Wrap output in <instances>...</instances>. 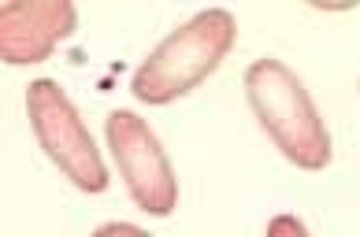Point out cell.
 Segmentation results:
<instances>
[{"label":"cell","instance_id":"1","mask_svg":"<svg viewBox=\"0 0 360 237\" xmlns=\"http://www.w3.org/2000/svg\"><path fill=\"white\" fill-rule=\"evenodd\" d=\"M234 34L238 22L231 11H197L190 22H182L175 34L149 52V60L141 63L134 82H130V93L141 104H171L186 97L223 63V56L234 45Z\"/></svg>","mask_w":360,"mask_h":237},{"label":"cell","instance_id":"2","mask_svg":"<svg viewBox=\"0 0 360 237\" xmlns=\"http://www.w3.org/2000/svg\"><path fill=\"white\" fill-rule=\"evenodd\" d=\"M245 93L260 126L268 130V137L283 149L290 163H297L304 170H323L330 163L335 149H330V134L323 118L316 115V104L309 97V89L301 86V78L283 60L264 56L257 63H249Z\"/></svg>","mask_w":360,"mask_h":237},{"label":"cell","instance_id":"3","mask_svg":"<svg viewBox=\"0 0 360 237\" xmlns=\"http://www.w3.org/2000/svg\"><path fill=\"white\" fill-rule=\"evenodd\" d=\"M26 115H30L34 137L45 149V156L82 193H104L108 189V167H104L89 130L82 126L71 97L52 78H34L26 86Z\"/></svg>","mask_w":360,"mask_h":237},{"label":"cell","instance_id":"4","mask_svg":"<svg viewBox=\"0 0 360 237\" xmlns=\"http://www.w3.org/2000/svg\"><path fill=\"white\" fill-rule=\"evenodd\" d=\"M104 134H108V149H112L115 163L127 178V189L141 212H149L156 219L175 212V196H179L175 170H171L167 152L160 149L149 123L138 118L134 111L119 108L104 118Z\"/></svg>","mask_w":360,"mask_h":237},{"label":"cell","instance_id":"5","mask_svg":"<svg viewBox=\"0 0 360 237\" xmlns=\"http://www.w3.org/2000/svg\"><path fill=\"white\" fill-rule=\"evenodd\" d=\"M75 30L71 0H19L0 8V56L11 67L41 63Z\"/></svg>","mask_w":360,"mask_h":237},{"label":"cell","instance_id":"6","mask_svg":"<svg viewBox=\"0 0 360 237\" xmlns=\"http://www.w3.org/2000/svg\"><path fill=\"white\" fill-rule=\"evenodd\" d=\"M278 230H293V233H304V226L297 219H278V222H271L268 226V233H278Z\"/></svg>","mask_w":360,"mask_h":237},{"label":"cell","instance_id":"7","mask_svg":"<svg viewBox=\"0 0 360 237\" xmlns=\"http://www.w3.org/2000/svg\"><path fill=\"white\" fill-rule=\"evenodd\" d=\"M119 230L123 233H141L138 226H130V222H108V226H101V233H119Z\"/></svg>","mask_w":360,"mask_h":237}]
</instances>
